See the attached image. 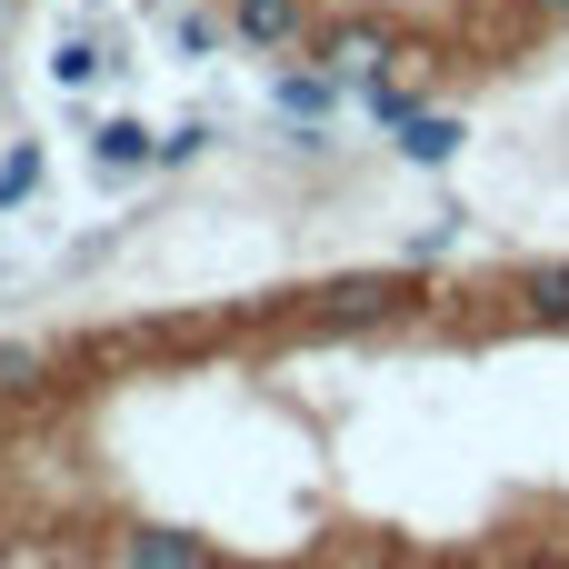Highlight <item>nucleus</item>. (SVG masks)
Returning <instances> with one entry per match:
<instances>
[{"instance_id":"f8f14e48","label":"nucleus","mask_w":569,"mask_h":569,"mask_svg":"<svg viewBox=\"0 0 569 569\" xmlns=\"http://www.w3.org/2000/svg\"><path fill=\"white\" fill-rule=\"evenodd\" d=\"M0 20H10V0H0Z\"/></svg>"},{"instance_id":"20e7f679","label":"nucleus","mask_w":569,"mask_h":569,"mask_svg":"<svg viewBox=\"0 0 569 569\" xmlns=\"http://www.w3.org/2000/svg\"><path fill=\"white\" fill-rule=\"evenodd\" d=\"M90 150H100V170H150V160H160V140H150L140 120H100Z\"/></svg>"},{"instance_id":"f03ea898","label":"nucleus","mask_w":569,"mask_h":569,"mask_svg":"<svg viewBox=\"0 0 569 569\" xmlns=\"http://www.w3.org/2000/svg\"><path fill=\"white\" fill-rule=\"evenodd\" d=\"M270 100H280L290 120H330V110H340V70H330V60H320V70H280Z\"/></svg>"},{"instance_id":"39448f33","label":"nucleus","mask_w":569,"mask_h":569,"mask_svg":"<svg viewBox=\"0 0 569 569\" xmlns=\"http://www.w3.org/2000/svg\"><path fill=\"white\" fill-rule=\"evenodd\" d=\"M120 569H200V540H190V530H140V540L120 550Z\"/></svg>"},{"instance_id":"9d476101","label":"nucleus","mask_w":569,"mask_h":569,"mask_svg":"<svg viewBox=\"0 0 569 569\" xmlns=\"http://www.w3.org/2000/svg\"><path fill=\"white\" fill-rule=\"evenodd\" d=\"M450 240H460V210H440V220H430V230H410V260H440V250H450Z\"/></svg>"},{"instance_id":"9b49d317","label":"nucleus","mask_w":569,"mask_h":569,"mask_svg":"<svg viewBox=\"0 0 569 569\" xmlns=\"http://www.w3.org/2000/svg\"><path fill=\"white\" fill-rule=\"evenodd\" d=\"M50 70H60V80H70V90H80V80H90V70H100V50H90V40H60V60H50Z\"/></svg>"},{"instance_id":"6e6552de","label":"nucleus","mask_w":569,"mask_h":569,"mask_svg":"<svg viewBox=\"0 0 569 569\" xmlns=\"http://www.w3.org/2000/svg\"><path fill=\"white\" fill-rule=\"evenodd\" d=\"M30 190H40V150H10V160H0V210H20Z\"/></svg>"},{"instance_id":"0eeeda50","label":"nucleus","mask_w":569,"mask_h":569,"mask_svg":"<svg viewBox=\"0 0 569 569\" xmlns=\"http://www.w3.org/2000/svg\"><path fill=\"white\" fill-rule=\"evenodd\" d=\"M530 310H540V320H569V260L530 270Z\"/></svg>"},{"instance_id":"1a4fd4ad","label":"nucleus","mask_w":569,"mask_h":569,"mask_svg":"<svg viewBox=\"0 0 569 569\" xmlns=\"http://www.w3.org/2000/svg\"><path fill=\"white\" fill-rule=\"evenodd\" d=\"M40 370H50V360H40L30 340H0V390H40Z\"/></svg>"},{"instance_id":"423d86ee","label":"nucleus","mask_w":569,"mask_h":569,"mask_svg":"<svg viewBox=\"0 0 569 569\" xmlns=\"http://www.w3.org/2000/svg\"><path fill=\"white\" fill-rule=\"evenodd\" d=\"M330 70H340V80H370V70H380V40H370V30H340V40H330Z\"/></svg>"},{"instance_id":"f257e3e1","label":"nucleus","mask_w":569,"mask_h":569,"mask_svg":"<svg viewBox=\"0 0 569 569\" xmlns=\"http://www.w3.org/2000/svg\"><path fill=\"white\" fill-rule=\"evenodd\" d=\"M390 140H400V160H410V170H450V160H460V140H470V130H460V120H450V110H410V120H400V130H390Z\"/></svg>"},{"instance_id":"7ed1b4c3","label":"nucleus","mask_w":569,"mask_h":569,"mask_svg":"<svg viewBox=\"0 0 569 569\" xmlns=\"http://www.w3.org/2000/svg\"><path fill=\"white\" fill-rule=\"evenodd\" d=\"M230 30H240L250 50H300V0H240Z\"/></svg>"}]
</instances>
